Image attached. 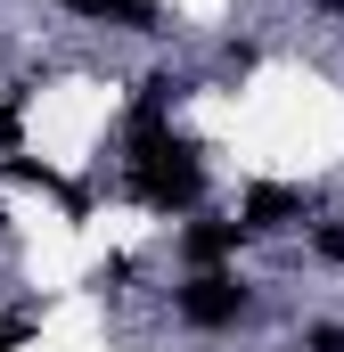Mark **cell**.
I'll return each instance as SVG.
<instances>
[{
    "instance_id": "1",
    "label": "cell",
    "mask_w": 344,
    "mask_h": 352,
    "mask_svg": "<svg viewBox=\"0 0 344 352\" xmlns=\"http://www.w3.org/2000/svg\"><path fill=\"white\" fill-rule=\"evenodd\" d=\"M123 180L148 213H197L205 197V164L180 131H156V140H123Z\"/></svg>"
},
{
    "instance_id": "2",
    "label": "cell",
    "mask_w": 344,
    "mask_h": 352,
    "mask_svg": "<svg viewBox=\"0 0 344 352\" xmlns=\"http://www.w3.org/2000/svg\"><path fill=\"white\" fill-rule=\"evenodd\" d=\"M172 311H180V328H238V320H255V287L238 278V263L230 270H189L180 287H172Z\"/></svg>"
},
{
    "instance_id": "3",
    "label": "cell",
    "mask_w": 344,
    "mask_h": 352,
    "mask_svg": "<svg viewBox=\"0 0 344 352\" xmlns=\"http://www.w3.org/2000/svg\"><path fill=\"white\" fill-rule=\"evenodd\" d=\"M312 213H320V197H312L303 180H246V197H238V230H246V238L312 230Z\"/></svg>"
},
{
    "instance_id": "4",
    "label": "cell",
    "mask_w": 344,
    "mask_h": 352,
    "mask_svg": "<svg viewBox=\"0 0 344 352\" xmlns=\"http://www.w3.org/2000/svg\"><path fill=\"white\" fill-rule=\"evenodd\" d=\"M172 246H180L189 270H230L255 238L238 230V213H230V221H222V213H180V238H172Z\"/></svg>"
},
{
    "instance_id": "5",
    "label": "cell",
    "mask_w": 344,
    "mask_h": 352,
    "mask_svg": "<svg viewBox=\"0 0 344 352\" xmlns=\"http://www.w3.org/2000/svg\"><path fill=\"white\" fill-rule=\"evenodd\" d=\"M74 16H90V25H123V33H164V8L156 0H66Z\"/></svg>"
},
{
    "instance_id": "6",
    "label": "cell",
    "mask_w": 344,
    "mask_h": 352,
    "mask_svg": "<svg viewBox=\"0 0 344 352\" xmlns=\"http://www.w3.org/2000/svg\"><path fill=\"white\" fill-rule=\"evenodd\" d=\"M312 254H320V263H344V205L328 221H312Z\"/></svg>"
},
{
    "instance_id": "7",
    "label": "cell",
    "mask_w": 344,
    "mask_h": 352,
    "mask_svg": "<svg viewBox=\"0 0 344 352\" xmlns=\"http://www.w3.org/2000/svg\"><path fill=\"white\" fill-rule=\"evenodd\" d=\"M295 352H344V320H312V328L295 336Z\"/></svg>"
},
{
    "instance_id": "8",
    "label": "cell",
    "mask_w": 344,
    "mask_h": 352,
    "mask_svg": "<svg viewBox=\"0 0 344 352\" xmlns=\"http://www.w3.org/2000/svg\"><path fill=\"white\" fill-rule=\"evenodd\" d=\"M222 66H230V74H255V66H262V41H230Z\"/></svg>"
},
{
    "instance_id": "9",
    "label": "cell",
    "mask_w": 344,
    "mask_h": 352,
    "mask_svg": "<svg viewBox=\"0 0 344 352\" xmlns=\"http://www.w3.org/2000/svg\"><path fill=\"white\" fill-rule=\"evenodd\" d=\"M320 16H344V0H320Z\"/></svg>"
}]
</instances>
